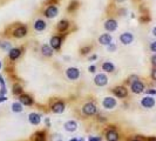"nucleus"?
Segmentation results:
<instances>
[{"instance_id":"nucleus-1","label":"nucleus","mask_w":156,"mask_h":141,"mask_svg":"<svg viewBox=\"0 0 156 141\" xmlns=\"http://www.w3.org/2000/svg\"><path fill=\"white\" fill-rule=\"evenodd\" d=\"M96 112H98V107H96V105H95L94 102H87V103H85L83 107H82V113H83L85 115H88V117L95 115Z\"/></svg>"},{"instance_id":"nucleus-2","label":"nucleus","mask_w":156,"mask_h":141,"mask_svg":"<svg viewBox=\"0 0 156 141\" xmlns=\"http://www.w3.org/2000/svg\"><path fill=\"white\" fill-rule=\"evenodd\" d=\"M58 14H59V8L55 5H49V6L45 10V12H43V16H45L46 18H48V19H53V18H55Z\"/></svg>"},{"instance_id":"nucleus-3","label":"nucleus","mask_w":156,"mask_h":141,"mask_svg":"<svg viewBox=\"0 0 156 141\" xmlns=\"http://www.w3.org/2000/svg\"><path fill=\"white\" fill-rule=\"evenodd\" d=\"M66 75L69 80H78L80 77V71L77 67H69L66 69Z\"/></svg>"},{"instance_id":"nucleus-4","label":"nucleus","mask_w":156,"mask_h":141,"mask_svg":"<svg viewBox=\"0 0 156 141\" xmlns=\"http://www.w3.org/2000/svg\"><path fill=\"white\" fill-rule=\"evenodd\" d=\"M94 83H95L96 86H99V87L106 86V85L108 83V78H107V75L103 74V73H100L98 75H95V78H94Z\"/></svg>"},{"instance_id":"nucleus-5","label":"nucleus","mask_w":156,"mask_h":141,"mask_svg":"<svg viewBox=\"0 0 156 141\" xmlns=\"http://www.w3.org/2000/svg\"><path fill=\"white\" fill-rule=\"evenodd\" d=\"M113 93H114L115 97L120 98V99H123V98H126V97L128 95V91H127V88L123 87V86H117V87H115V88L113 89Z\"/></svg>"},{"instance_id":"nucleus-6","label":"nucleus","mask_w":156,"mask_h":141,"mask_svg":"<svg viewBox=\"0 0 156 141\" xmlns=\"http://www.w3.org/2000/svg\"><path fill=\"white\" fill-rule=\"evenodd\" d=\"M130 89H132L133 93H135V94H140V93H142V92L144 91V83L141 82L140 80H137V81H135V82L132 83Z\"/></svg>"},{"instance_id":"nucleus-7","label":"nucleus","mask_w":156,"mask_h":141,"mask_svg":"<svg viewBox=\"0 0 156 141\" xmlns=\"http://www.w3.org/2000/svg\"><path fill=\"white\" fill-rule=\"evenodd\" d=\"M120 41L123 44V45H130L133 41H134V35L129 32H124L120 35Z\"/></svg>"},{"instance_id":"nucleus-8","label":"nucleus","mask_w":156,"mask_h":141,"mask_svg":"<svg viewBox=\"0 0 156 141\" xmlns=\"http://www.w3.org/2000/svg\"><path fill=\"white\" fill-rule=\"evenodd\" d=\"M26 34H27V27L26 26H18L14 31H13V37L14 38H24V37H26Z\"/></svg>"},{"instance_id":"nucleus-9","label":"nucleus","mask_w":156,"mask_h":141,"mask_svg":"<svg viewBox=\"0 0 156 141\" xmlns=\"http://www.w3.org/2000/svg\"><path fill=\"white\" fill-rule=\"evenodd\" d=\"M102 106L106 108V109H113L115 106H116V100L112 97H107L104 98L102 101Z\"/></svg>"},{"instance_id":"nucleus-10","label":"nucleus","mask_w":156,"mask_h":141,"mask_svg":"<svg viewBox=\"0 0 156 141\" xmlns=\"http://www.w3.org/2000/svg\"><path fill=\"white\" fill-rule=\"evenodd\" d=\"M65 108H66V106H65V103H63L62 101H57V102H54V103L52 105V112L55 113V114L63 113V112H65Z\"/></svg>"},{"instance_id":"nucleus-11","label":"nucleus","mask_w":156,"mask_h":141,"mask_svg":"<svg viewBox=\"0 0 156 141\" xmlns=\"http://www.w3.org/2000/svg\"><path fill=\"white\" fill-rule=\"evenodd\" d=\"M106 139L108 141H118L120 137H118V133H117L114 128H110V129H108L107 133H106Z\"/></svg>"},{"instance_id":"nucleus-12","label":"nucleus","mask_w":156,"mask_h":141,"mask_svg":"<svg viewBox=\"0 0 156 141\" xmlns=\"http://www.w3.org/2000/svg\"><path fill=\"white\" fill-rule=\"evenodd\" d=\"M61 44H62V39H61V37H59V35H54V37L51 38L49 45H51V47H52L53 49H59V48L61 47Z\"/></svg>"},{"instance_id":"nucleus-13","label":"nucleus","mask_w":156,"mask_h":141,"mask_svg":"<svg viewBox=\"0 0 156 141\" xmlns=\"http://www.w3.org/2000/svg\"><path fill=\"white\" fill-rule=\"evenodd\" d=\"M104 28H106L108 32H114V31H116L117 21L115 20V19H108V20L104 22Z\"/></svg>"},{"instance_id":"nucleus-14","label":"nucleus","mask_w":156,"mask_h":141,"mask_svg":"<svg viewBox=\"0 0 156 141\" xmlns=\"http://www.w3.org/2000/svg\"><path fill=\"white\" fill-rule=\"evenodd\" d=\"M99 42H100L101 45L108 46V45H110V44L113 42V38H112V35H110V34L106 33V34H102V35H100V37H99Z\"/></svg>"},{"instance_id":"nucleus-15","label":"nucleus","mask_w":156,"mask_h":141,"mask_svg":"<svg viewBox=\"0 0 156 141\" xmlns=\"http://www.w3.org/2000/svg\"><path fill=\"white\" fill-rule=\"evenodd\" d=\"M141 105L146 108H152L155 106V100L153 97H144L142 100H141Z\"/></svg>"},{"instance_id":"nucleus-16","label":"nucleus","mask_w":156,"mask_h":141,"mask_svg":"<svg viewBox=\"0 0 156 141\" xmlns=\"http://www.w3.org/2000/svg\"><path fill=\"white\" fill-rule=\"evenodd\" d=\"M28 120H29V122L32 125L38 126L40 122H41V115H40L39 113H31L28 115Z\"/></svg>"},{"instance_id":"nucleus-17","label":"nucleus","mask_w":156,"mask_h":141,"mask_svg":"<svg viewBox=\"0 0 156 141\" xmlns=\"http://www.w3.org/2000/svg\"><path fill=\"white\" fill-rule=\"evenodd\" d=\"M53 51L54 49L51 47V45H42L41 46V53H42L43 57H47V58L52 57L53 55Z\"/></svg>"},{"instance_id":"nucleus-18","label":"nucleus","mask_w":156,"mask_h":141,"mask_svg":"<svg viewBox=\"0 0 156 141\" xmlns=\"http://www.w3.org/2000/svg\"><path fill=\"white\" fill-rule=\"evenodd\" d=\"M63 127H65V129H66L67 132H75V131L78 129V123H77L75 121L71 120V121L65 122Z\"/></svg>"},{"instance_id":"nucleus-19","label":"nucleus","mask_w":156,"mask_h":141,"mask_svg":"<svg viewBox=\"0 0 156 141\" xmlns=\"http://www.w3.org/2000/svg\"><path fill=\"white\" fill-rule=\"evenodd\" d=\"M21 55V48H11L8 51V57L11 60H17Z\"/></svg>"},{"instance_id":"nucleus-20","label":"nucleus","mask_w":156,"mask_h":141,"mask_svg":"<svg viewBox=\"0 0 156 141\" xmlns=\"http://www.w3.org/2000/svg\"><path fill=\"white\" fill-rule=\"evenodd\" d=\"M19 101L22 105H25V106H31V105H33V99H32L29 95H27V94H21L19 97Z\"/></svg>"},{"instance_id":"nucleus-21","label":"nucleus","mask_w":156,"mask_h":141,"mask_svg":"<svg viewBox=\"0 0 156 141\" xmlns=\"http://www.w3.org/2000/svg\"><path fill=\"white\" fill-rule=\"evenodd\" d=\"M68 27H69V21L68 20H60L58 22V25H57V28H58L59 32H65V31H67L68 30Z\"/></svg>"},{"instance_id":"nucleus-22","label":"nucleus","mask_w":156,"mask_h":141,"mask_svg":"<svg viewBox=\"0 0 156 141\" xmlns=\"http://www.w3.org/2000/svg\"><path fill=\"white\" fill-rule=\"evenodd\" d=\"M46 26H47L46 21L41 20V19H38V20L34 22V30H35V31H38V32L43 31V30L46 28Z\"/></svg>"},{"instance_id":"nucleus-23","label":"nucleus","mask_w":156,"mask_h":141,"mask_svg":"<svg viewBox=\"0 0 156 141\" xmlns=\"http://www.w3.org/2000/svg\"><path fill=\"white\" fill-rule=\"evenodd\" d=\"M22 106H24V105H22L20 101H15V102L12 103L11 108H12V111H13L14 113H21V112L24 111V107H22Z\"/></svg>"},{"instance_id":"nucleus-24","label":"nucleus","mask_w":156,"mask_h":141,"mask_svg":"<svg viewBox=\"0 0 156 141\" xmlns=\"http://www.w3.org/2000/svg\"><path fill=\"white\" fill-rule=\"evenodd\" d=\"M102 69H103L104 72H114L115 66H114L112 62L106 61V62H103V65H102Z\"/></svg>"},{"instance_id":"nucleus-25","label":"nucleus","mask_w":156,"mask_h":141,"mask_svg":"<svg viewBox=\"0 0 156 141\" xmlns=\"http://www.w3.org/2000/svg\"><path fill=\"white\" fill-rule=\"evenodd\" d=\"M34 141H46V134L43 131L37 132L34 134Z\"/></svg>"},{"instance_id":"nucleus-26","label":"nucleus","mask_w":156,"mask_h":141,"mask_svg":"<svg viewBox=\"0 0 156 141\" xmlns=\"http://www.w3.org/2000/svg\"><path fill=\"white\" fill-rule=\"evenodd\" d=\"M0 48L4 49V51H6V52H8L12 48L11 42L10 41H0Z\"/></svg>"},{"instance_id":"nucleus-27","label":"nucleus","mask_w":156,"mask_h":141,"mask_svg":"<svg viewBox=\"0 0 156 141\" xmlns=\"http://www.w3.org/2000/svg\"><path fill=\"white\" fill-rule=\"evenodd\" d=\"M12 92H13L14 95H21L22 94V87L19 83H15V85H13V91Z\"/></svg>"},{"instance_id":"nucleus-28","label":"nucleus","mask_w":156,"mask_h":141,"mask_svg":"<svg viewBox=\"0 0 156 141\" xmlns=\"http://www.w3.org/2000/svg\"><path fill=\"white\" fill-rule=\"evenodd\" d=\"M137 80H140V79H138V77H137L136 74H133V75H130V77L128 78V82H129L130 85H132L133 82H135V81H137Z\"/></svg>"},{"instance_id":"nucleus-29","label":"nucleus","mask_w":156,"mask_h":141,"mask_svg":"<svg viewBox=\"0 0 156 141\" xmlns=\"http://www.w3.org/2000/svg\"><path fill=\"white\" fill-rule=\"evenodd\" d=\"M91 49H92L91 46H85V47L81 48V54H88V52H89Z\"/></svg>"},{"instance_id":"nucleus-30","label":"nucleus","mask_w":156,"mask_h":141,"mask_svg":"<svg viewBox=\"0 0 156 141\" xmlns=\"http://www.w3.org/2000/svg\"><path fill=\"white\" fill-rule=\"evenodd\" d=\"M78 4H79L78 1H72V2H71V6L68 7V11H69V12H72V11H73V8L75 10V8L78 7Z\"/></svg>"},{"instance_id":"nucleus-31","label":"nucleus","mask_w":156,"mask_h":141,"mask_svg":"<svg viewBox=\"0 0 156 141\" xmlns=\"http://www.w3.org/2000/svg\"><path fill=\"white\" fill-rule=\"evenodd\" d=\"M108 51L109 52H115L116 51V45L114 42H112L110 45H108Z\"/></svg>"},{"instance_id":"nucleus-32","label":"nucleus","mask_w":156,"mask_h":141,"mask_svg":"<svg viewBox=\"0 0 156 141\" xmlns=\"http://www.w3.org/2000/svg\"><path fill=\"white\" fill-rule=\"evenodd\" d=\"M88 141H102V140H101V138H99V137H89Z\"/></svg>"},{"instance_id":"nucleus-33","label":"nucleus","mask_w":156,"mask_h":141,"mask_svg":"<svg viewBox=\"0 0 156 141\" xmlns=\"http://www.w3.org/2000/svg\"><path fill=\"white\" fill-rule=\"evenodd\" d=\"M152 78H153V80L156 81V67L153 68V71H152Z\"/></svg>"},{"instance_id":"nucleus-34","label":"nucleus","mask_w":156,"mask_h":141,"mask_svg":"<svg viewBox=\"0 0 156 141\" xmlns=\"http://www.w3.org/2000/svg\"><path fill=\"white\" fill-rule=\"evenodd\" d=\"M152 63H153L154 67H156V54H154V55L152 57Z\"/></svg>"},{"instance_id":"nucleus-35","label":"nucleus","mask_w":156,"mask_h":141,"mask_svg":"<svg viewBox=\"0 0 156 141\" xmlns=\"http://www.w3.org/2000/svg\"><path fill=\"white\" fill-rule=\"evenodd\" d=\"M150 49H152L153 52H156V41L155 42H153V44L150 45Z\"/></svg>"},{"instance_id":"nucleus-36","label":"nucleus","mask_w":156,"mask_h":141,"mask_svg":"<svg viewBox=\"0 0 156 141\" xmlns=\"http://www.w3.org/2000/svg\"><path fill=\"white\" fill-rule=\"evenodd\" d=\"M95 69H96V67H95V66H91V67L88 68V71H89L91 73H95Z\"/></svg>"},{"instance_id":"nucleus-37","label":"nucleus","mask_w":156,"mask_h":141,"mask_svg":"<svg viewBox=\"0 0 156 141\" xmlns=\"http://www.w3.org/2000/svg\"><path fill=\"white\" fill-rule=\"evenodd\" d=\"M147 93H148V94H153V95H154V94H156V91L155 89H149V91H147Z\"/></svg>"},{"instance_id":"nucleus-38","label":"nucleus","mask_w":156,"mask_h":141,"mask_svg":"<svg viewBox=\"0 0 156 141\" xmlns=\"http://www.w3.org/2000/svg\"><path fill=\"white\" fill-rule=\"evenodd\" d=\"M96 58H98V57H96V55H95V54H94V55H93V57H91V58H89V60H91V61H93V60H95V59H96Z\"/></svg>"},{"instance_id":"nucleus-39","label":"nucleus","mask_w":156,"mask_h":141,"mask_svg":"<svg viewBox=\"0 0 156 141\" xmlns=\"http://www.w3.org/2000/svg\"><path fill=\"white\" fill-rule=\"evenodd\" d=\"M6 101V97H0V102H4Z\"/></svg>"},{"instance_id":"nucleus-40","label":"nucleus","mask_w":156,"mask_h":141,"mask_svg":"<svg viewBox=\"0 0 156 141\" xmlns=\"http://www.w3.org/2000/svg\"><path fill=\"white\" fill-rule=\"evenodd\" d=\"M45 123H47V127H49V125H51V123H49V119H46V120H45Z\"/></svg>"},{"instance_id":"nucleus-41","label":"nucleus","mask_w":156,"mask_h":141,"mask_svg":"<svg viewBox=\"0 0 156 141\" xmlns=\"http://www.w3.org/2000/svg\"><path fill=\"white\" fill-rule=\"evenodd\" d=\"M153 34H154V35L156 37V26L154 27V30H153Z\"/></svg>"},{"instance_id":"nucleus-42","label":"nucleus","mask_w":156,"mask_h":141,"mask_svg":"<svg viewBox=\"0 0 156 141\" xmlns=\"http://www.w3.org/2000/svg\"><path fill=\"white\" fill-rule=\"evenodd\" d=\"M117 2H124V1H126V0H116Z\"/></svg>"},{"instance_id":"nucleus-43","label":"nucleus","mask_w":156,"mask_h":141,"mask_svg":"<svg viewBox=\"0 0 156 141\" xmlns=\"http://www.w3.org/2000/svg\"><path fill=\"white\" fill-rule=\"evenodd\" d=\"M69 141H80V140H79V139H71Z\"/></svg>"},{"instance_id":"nucleus-44","label":"nucleus","mask_w":156,"mask_h":141,"mask_svg":"<svg viewBox=\"0 0 156 141\" xmlns=\"http://www.w3.org/2000/svg\"><path fill=\"white\" fill-rule=\"evenodd\" d=\"M149 141H156V139H150Z\"/></svg>"},{"instance_id":"nucleus-45","label":"nucleus","mask_w":156,"mask_h":141,"mask_svg":"<svg viewBox=\"0 0 156 141\" xmlns=\"http://www.w3.org/2000/svg\"><path fill=\"white\" fill-rule=\"evenodd\" d=\"M79 140H80V141H85V140H83V138H81V139H79Z\"/></svg>"},{"instance_id":"nucleus-46","label":"nucleus","mask_w":156,"mask_h":141,"mask_svg":"<svg viewBox=\"0 0 156 141\" xmlns=\"http://www.w3.org/2000/svg\"><path fill=\"white\" fill-rule=\"evenodd\" d=\"M132 141H140V140H137V139H134V140H132Z\"/></svg>"},{"instance_id":"nucleus-47","label":"nucleus","mask_w":156,"mask_h":141,"mask_svg":"<svg viewBox=\"0 0 156 141\" xmlns=\"http://www.w3.org/2000/svg\"><path fill=\"white\" fill-rule=\"evenodd\" d=\"M0 68H1V62H0Z\"/></svg>"}]
</instances>
